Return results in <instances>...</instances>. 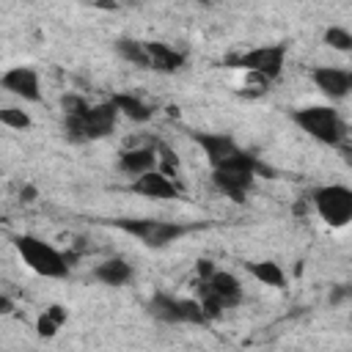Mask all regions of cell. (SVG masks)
<instances>
[{
	"label": "cell",
	"mask_w": 352,
	"mask_h": 352,
	"mask_svg": "<svg viewBox=\"0 0 352 352\" xmlns=\"http://www.w3.org/2000/svg\"><path fill=\"white\" fill-rule=\"evenodd\" d=\"M11 242H14V250L19 253V258L28 264V270H33L36 275L52 278V280L69 278L72 258L66 253H60L55 245L44 242L36 234H16Z\"/></svg>",
	"instance_id": "obj_1"
},
{
	"label": "cell",
	"mask_w": 352,
	"mask_h": 352,
	"mask_svg": "<svg viewBox=\"0 0 352 352\" xmlns=\"http://www.w3.org/2000/svg\"><path fill=\"white\" fill-rule=\"evenodd\" d=\"M292 121L302 132H308V138H314L316 143H324V146H341L346 138V124L333 104L297 107V110H292Z\"/></svg>",
	"instance_id": "obj_2"
},
{
	"label": "cell",
	"mask_w": 352,
	"mask_h": 352,
	"mask_svg": "<svg viewBox=\"0 0 352 352\" xmlns=\"http://www.w3.org/2000/svg\"><path fill=\"white\" fill-rule=\"evenodd\" d=\"M113 228L135 236L138 242H143L146 248H154V250H162L168 248L170 242L182 239L190 226H182L176 220H162V217H113L107 220Z\"/></svg>",
	"instance_id": "obj_3"
},
{
	"label": "cell",
	"mask_w": 352,
	"mask_h": 352,
	"mask_svg": "<svg viewBox=\"0 0 352 352\" xmlns=\"http://www.w3.org/2000/svg\"><path fill=\"white\" fill-rule=\"evenodd\" d=\"M261 170V162L253 157V154H248V151H242V154H236L234 160H228L226 165H220V168H212V184H214V190H220L226 198H231L234 204H242L245 198H248V192H250V187H253V182H256V173Z\"/></svg>",
	"instance_id": "obj_4"
},
{
	"label": "cell",
	"mask_w": 352,
	"mask_h": 352,
	"mask_svg": "<svg viewBox=\"0 0 352 352\" xmlns=\"http://www.w3.org/2000/svg\"><path fill=\"white\" fill-rule=\"evenodd\" d=\"M118 107L113 104V99L107 102H96L91 104L82 116H72L63 118V135L74 143H85V140H102L107 135H113L116 124H118Z\"/></svg>",
	"instance_id": "obj_5"
},
{
	"label": "cell",
	"mask_w": 352,
	"mask_h": 352,
	"mask_svg": "<svg viewBox=\"0 0 352 352\" xmlns=\"http://www.w3.org/2000/svg\"><path fill=\"white\" fill-rule=\"evenodd\" d=\"M228 69H239L250 77H261L267 82L278 80L286 66V44H261L245 52H234L223 60Z\"/></svg>",
	"instance_id": "obj_6"
},
{
	"label": "cell",
	"mask_w": 352,
	"mask_h": 352,
	"mask_svg": "<svg viewBox=\"0 0 352 352\" xmlns=\"http://www.w3.org/2000/svg\"><path fill=\"white\" fill-rule=\"evenodd\" d=\"M146 308L157 322H165V324H209L195 297H176L170 292H154Z\"/></svg>",
	"instance_id": "obj_7"
},
{
	"label": "cell",
	"mask_w": 352,
	"mask_h": 352,
	"mask_svg": "<svg viewBox=\"0 0 352 352\" xmlns=\"http://www.w3.org/2000/svg\"><path fill=\"white\" fill-rule=\"evenodd\" d=\"M311 204L322 223L330 228H344L352 223V187L346 184H324L311 192Z\"/></svg>",
	"instance_id": "obj_8"
},
{
	"label": "cell",
	"mask_w": 352,
	"mask_h": 352,
	"mask_svg": "<svg viewBox=\"0 0 352 352\" xmlns=\"http://www.w3.org/2000/svg\"><path fill=\"white\" fill-rule=\"evenodd\" d=\"M190 138L204 151L209 168H220V165H226L228 160H234L236 154L245 151L236 143V138L228 135V132H204V129H195V132H190Z\"/></svg>",
	"instance_id": "obj_9"
},
{
	"label": "cell",
	"mask_w": 352,
	"mask_h": 352,
	"mask_svg": "<svg viewBox=\"0 0 352 352\" xmlns=\"http://www.w3.org/2000/svg\"><path fill=\"white\" fill-rule=\"evenodd\" d=\"M0 85L6 94L22 99V102H33L38 104L44 96H41V80H38V72L33 66H11L3 72L0 77Z\"/></svg>",
	"instance_id": "obj_10"
},
{
	"label": "cell",
	"mask_w": 352,
	"mask_h": 352,
	"mask_svg": "<svg viewBox=\"0 0 352 352\" xmlns=\"http://www.w3.org/2000/svg\"><path fill=\"white\" fill-rule=\"evenodd\" d=\"M201 294L214 297L223 308H234L242 302V283L236 280V275H231L226 270H214L206 280H198V297Z\"/></svg>",
	"instance_id": "obj_11"
},
{
	"label": "cell",
	"mask_w": 352,
	"mask_h": 352,
	"mask_svg": "<svg viewBox=\"0 0 352 352\" xmlns=\"http://www.w3.org/2000/svg\"><path fill=\"white\" fill-rule=\"evenodd\" d=\"M160 168V154H157V143L151 146H132V148H124L118 151V170L124 176H129L132 182L157 170Z\"/></svg>",
	"instance_id": "obj_12"
},
{
	"label": "cell",
	"mask_w": 352,
	"mask_h": 352,
	"mask_svg": "<svg viewBox=\"0 0 352 352\" xmlns=\"http://www.w3.org/2000/svg\"><path fill=\"white\" fill-rule=\"evenodd\" d=\"M311 80L322 91V96H327L330 102H341L352 94L349 69H341V66H316L311 72Z\"/></svg>",
	"instance_id": "obj_13"
},
{
	"label": "cell",
	"mask_w": 352,
	"mask_h": 352,
	"mask_svg": "<svg viewBox=\"0 0 352 352\" xmlns=\"http://www.w3.org/2000/svg\"><path fill=\"white\" fill-rule=\"evenodd\" d=\"M129 190L138 192V195H143V198H151V201H170V198L179 195V187L173 184V179L165 176V173H160V170H151V173L135 179L129 184Z\"/></svg>",
	"instance_id": "obj_14"
},
{
	"label": "cell",
	"mask_w": 352,
	"mask_h": 352,
	"mask_svg": "<svg viewBox=\"0 0 352 352\" xmlns=\"http://www.w3.org/2000/svg\"><path fill=\"white\" fill-rule=\"evenodd\" d=\"M146 52H148V69L160 74H176L187 63L184 52H179L165 41H146Z\"/></svg>",
	"instance_id": "obj_15"
},
{
	"label": "cell",
	"mask_w": 352,
	"mask_h": 352,
	"mask_svg": "<svg viewBox=\"0 0 352 352\" xmlns=\"http://www.w3.org/2000/svg\"><path fill=\"white\" fill-rule=\"evenodd\" d=\"M91 278H94L96 283H102V286L118 289V286H124V283L132 280V267H129L124 258H104V261H99V264L94 267Z\"/></svg>",
	"instance_id": "obj_16"
},
{
	"label": "cell",
	"mask_w": 352,
	"mask_h": 352,
	"mask_svg": "<svg viewBox=\"0 0 352 352\" xmlns=\"http://www.w3.org/2000/svg\"><path fill=\"white\" fill-rule=\"evenodd\" d=\"M110 99H113V104L118 107V113L126 116V118L135 121V124H146V121L154 118V107H151L148 102H143L140 96H135V94H113Z\"/></svg>",
	"instance_id": "obj_17"
},
{
	"label": "cell",
	"mask_w": 352,
	"mask_h": 352,
	"mask_svg": "<svg viewBox=\"0 0 352 352\" xmlns=\"http://www.w3.org/2000/svg\"><path fill=\"white\" fill-rule=\"evenodd\" d=\"M245 270H248L258 283H264V286H272V289H283V286H286V272H283V267L275 264V261H270V258H264V261H248Z\"/></svg>",
	"instance_id": "obj_18"
},
{
	"label": "cell",
	"mask_w": 352,
	"mask_h": 352,
	"mask_svg": "<svg viewBox=\"0 0 352 352\" xmlns=\"http://www.w3.org/2000/svg\"><path fill=\"white\" fill-rule=\"evenodd\" d=\"M116 52H118L126 63H132V66H138V69H148L146 41H138V38H118V41H116Z\"/></svg>",
	"instance_id": "obj_19"
},
{
	"label": "cell",
	"mask_w": 352,
	"mask_h": 352,
	"mask_svg": "<svg viewBox=\"0 0 352 352\" xmlns=\"http://www.w3.org/2000/svg\"><path fill=\"white\" fill-rule=\"evenodd\" d=\"M324 47L336 50V52H352V30H346L344 25H330L322 33Z\"/></svg>",
	"instance_id": "obj_20"
},
{
	"label": "cell",
	"mask_w": 352,
	"mask_h": 352,
	"mask_svg": "<svg viewBox=\"0 0 352 352\" xmlns=\"http://www.w3.org/2000/svg\"><path fill=\"white\" fill-rule=\"evenodd\" d=\"M0 124H3V126H8V129H28L33 121H30L28 110L8 104V107H3V110H0Z\"/></svg>",
	"instance_id": "obj_21"
},
{
	"label": "cell",
	"mask_w": 352,
	"mask_h": 352,
	"mask_svg": "<svg viewBox=\"0 0 352 352\" xmlns=\"http://www.w3.org/2000/svg\"><path fill=\"white\" fill-rule=\"evenodd\" d=\"M88 99L80 96V94H63L60 96V110H63V118H72V116H82L88 110Z\"/></svg>",
	"instance_id": "obj_22"
},
{
	"label": "cell",
	"mask_w": 352,
	"mask_h": 352,
	"mask_svg": "<svg viewBox=\"0 0 352 352\" xmlns=\"http://www.w3.org/2000/svg\"><path fill=\"white\" fill-rule=\"evenodd\" d=\"M58 330H60V322H58L55 316H50V314L44 311V314L38 316V322H36V333H38L41 338H52V336H55Z\"/></svg>",
	"instance_id": "obj_23"
},
{
	"label": "cell",
	"mask_w": 352,
	"mask_h": 352,
	"mask_svg": "<svg viewBox=\"0 0 352 352\" xmlns=\"http://www.w3.org/2000/svg\"><path fill=\"white\" fill-rule=\"evenodd\" d=\"M349 82H352V69H349Z\"/></svg>",
	"instance_id": "obj_24"
},
{
	"label": "cell",
	"mask_w": 352,
	"mask_h": 352,
	"mask_svg": "<svg viewBox=\"0 0 352 352\" xmlns=\"http://www.w3.org/2000/svg\"><path fill=\"white\" fill-rule=\"evenodd\" d=\"M346 294H352V289H346Z\"/></svg>",
	"instance_id": "obj_25"
}]
</instances>
